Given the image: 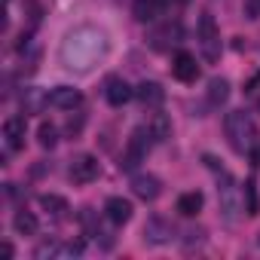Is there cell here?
<instances>
[{
	"label": "cell",
	"mask_w": 260,
	"mask_h": 260,
	"mask_svg": "<svg viewBox=\"0 0 260 260\" xmlns=\"http://www.w3.org/2000/svg\"><path fill=\"white\" fill-rule=\"evenodd\" d=\"M13 223H16V233H19V236H34V233H37V226H40V223H37V217H34L31 211H19Z\"/></svg>",
	"instance_id": "cell-19"
},
{
	"label": "cell",
	"mask_w": 260,
	"mask_h": 260,
	"mask_svg": "<svg viewBox=\"0 0 260 260\" xmlns=\"http://www.w3.org/2000/svg\"><path fill=\"white\" fill-rule=\"evenodd\" d=\"M135 95H138V101H141L144 107H159V104L166 101V89H162L159 83H153V80H144V83L135 89Z\"/></svg>",
	"instance_id": "cell-13"
},
{
	"label": "cell",
	"mask_w": 260,
	"mask_h": 260,
	"mask_svg": "<svg viewBox=\"0 0 260 260\" xmlns=\"http://www.w3.org/2000/svg\"><path fill=\"white\" fill-rule=\"evenodd\" d=\"M202 193L199 190H193V193H184V196H178V211L184 214V217H193V214H199V208H202Z\"/></svg>",
	"instance_id": "cell-17"
},
{
	"label": "cell",
	"mask_w": 260,
	"mask_h": 260,
	"mask_svg": "<svg viewBox=\"0 0 260 260\" xmlns=\"http://www.w3.org/2000/svg\"><path fill=\"white\" fill-rule=\"evenodd\" d=\"M80 128H83V113H77V116L68 119V132L71 135H80Z\"/></svg>",
	"instance_id": "cell-25"
},
{
	"label": "cell",
	"mask_w": 260,
	"mask_h": 260,
	"mask_svg": "<svg viewBox=\"0 0 260 260\" xmlns=\"http://www.w3.org/2000/svg\"><path fill=\"white\" fill-rule=\"evenodd\" d=\"M98 172H101V166L89 153H80L71 159V181H77V184H92L98 178Z\"/></svg>",
	"instance_id": "cell-5"
},
{
	"label": "cell",
	"mask_w": 260,
	"mask_h": 260,
	"mask_svg": "<svg viewBox=\"0 0 260 260\" xmlns=\"http://www.w3.org/2000/svg\"><path fill=\"white\" fill-rule=\"evenodd\" d=\"M245 16L248 19H260V0H245Z\"/></svg>",
	"instance_id": "cell-24"
},
{
	"label": "cell",
	"mask_w": 260,
	"mask_h": 260,
	"mask_svg": "<svg viewBox=\"0 0 260 260\" xmlns=\"http://www.w3.org/2000/svg\"><path fill=\"white\" fill-rule=\"evenodd\" d=\"M147 128L153 132V138H156V141H166V138L172 135V119H169L166 113H150Z\"/></svg>",
	"instance_id": "cell-16"
},
{
	"label": "cell",
	"mask_w": 260,
	"mask_h": 260,
	"mask_svg": "<svg viewBox=\"0 0 260 260\" xmlns=\"http://www.w3.org/2000/svg\"><path fill=\"white\" fill-rule=\"evenodd\" d=\"M251 156H254V162H257V166H260V150H254V153H251Z\"/></svg>",
	"instance_id": "cell-26"
},
{
	"label": "cell",
	"mask_w": 260,
	"mask_h": 260,
	"mask_svg": "<svg viewBox=\"0 0 260 260\" xmlns=\"http://www.w3.org/2000/svg\"><path fill=\"white\" fill-rule=\"evenodd\" d=\"M37 141H40V147L52 150V147L58 144V128H55L52 122H40V128H37Z\"/></svg>",
	"instance_id": "cell-20"
},
{
	"label": "cell",
	"mask_w": 260,
	"mask_h": 260,
	"mask_svg": "<svg viewBox=\"0 0 260 260\" xmlns=\"http://www.w3.org/2000/svg\"><path fill=\"white\" fill-rule=\"evenodd\" d=\"M144 239L150 242V245H166V242H172L175 239V226L166 220V217H150L147 223H144Z\"/></svg>",
	"instance_id": "cell-7"
},
{
	"label": "cell",
	"mask_w": 260,
	"mask_h": 260,
	"mask_svg": "<svg viewBox=\"0 0 260 260\" xmlns=\"http://www.w3.org/2000/svg\"><path fill=\"white\" fill-rule=\"evenodd\" d=\"M132 193H135L138 199H144V202H153V199L162 193V184H159V178H156V175L138 172V175L132 178Z\"/></svg>",
	"instance_id": "cell-6"
},
{
	"label": "cell",
	"mask_w": 260,
	"mask_h": 260,
	"mask_svg": "<svg viewBox=\"0 0 260 260\" xmlns=\"http://www.w3.org/2000/svg\"><path fill=\"white\" fill-rule=\"evenodd\" d=\"M49 104L58 107V110H74V107L83 104V95H80V89H74V86H55V89L49 92Z\"/></svg>",
	"instance_id": "cell-10"
},
{
	"label": "cell",
	"mask_w": 260,
	"mask_h": 260,
	"mask_svg": "<svg viewBox=\"0 0 260 260\" xmlns=\"http://www.w3.org/2000/svg\"><path fill=\"white\" fill-rule=\"evenodd\" d=\"M46 104H49V95H46L43 89L28 86V89L22 92V110H25V113H40Z\"/></svg>",
	"instance_id": "cell-15"
},
{
	"label": "cell",
	"mask_w": 260,
	"mask_h": 260,
	"mask_svg": "<svg viewBox=\"0 0 260 260\" xmlns=\"http://www.w3.org/2000/svg\"><path fill=\"white\" fill-rule=\"evenodd\" d=\"M166 0H132V16L138 22H153L156 16H162Z\"/></svg>",
	"instance_id": "cell-14"
},
{
	"label": "cell",
	"mask_w": 260,
	"mask_h": 260,
	"mask_svg": "<svg viewBox=\"0 0 260 260\" xmlns=\"http://www.w3.org/2000/svg\"><path fill=\"white\" fill-rule=\"evenodd\" d=\"M40 205H43L49 214H55V217H61V214L68 211V199H61V196H55V193H43V196H40Z\"/></svg>",
	"instance_id": "cell-21"
},
{
	"label": "cell",
	"mask_w": 260,
	"mask_h": 260,
	"mask_svg": "<svg viewBox=\"0 0 260 260\" xmlns=\"http://www.w3.org/2000/svg\"><path fill=\"white\" fill-rule=\"evenodd\" d=\"M226 98H230V83H226V80H217V77H214V80L208 83V101H211L214 107H220V104H223Z\"/></svg>",
	"instance_id": "cell-18"
},
{
	"label": "cell",
	"mask_w": 260,
	"mask_h": 260,
	"mask_svg": "<svg viewBox=\"0 0 260 260\" xmlns=\"http://www.w3.org/2000/svg\"><path fill=\"white\" fill-rule=\"evenodd\" d=\"M223 132H226L230 147H233V150H239V153H245V150H251V147H254L257 125H254L251 113H245V110H230V113L223 116Z\"/></svg>",
	"instance_id": "cell-2"
},
{
	"label": "cell",
	"mask_w": 260,
	"mask_h": 260,
	"mask_svg": "<svg viewBox=\"0 0 260 260\" xmlns=\"http://www.w3.org/2000/svg\"><path fill=\"white\" fill-rule=\"evenodd\" d=\"M172 74H175L181 83H196V80H199L196 55H190V52H178V55H175V61H172Z\"/></svg>",
	"instance_id": "cell-9"
},
{
	"label": "cell",
	"mask_w": 260,
	"mask_h": 260,
	"mask_svg": "<svg viewBox=\"0 0 260 260\" xmlns=\"http://www.w3.org/2000/svg\"><path fill=\"white\" fill-rule=\"evenodd\" d=\"M34 257H37V260H46V257H64V245H58V242H43V245L34 251Z\"/></svg>",
	"instance_id": "cell-23"
},
{
	"label": "cell",
	"mask_w": 260,
	"mask_h": 260,
	"mask_svg": "<svg viewBox=\"0 0 260 260\" xmlns=\"http://www.w3.org/2000/svg\"><path fill=\"white\" fill-rule=\"evenodd\" d=\"M220 187H217V193H220V211H223V217L233 223L236 217H239V211H242V205H239V187H236V181L220 169Z\"/></svg>",
	"instance_id": "cell-4"
},
{
	"label": "cell",
	"mask_w": 260,
	"mask_h": 260,
	"mask_svg": "<svg viewBox=\"0 0 260 260\" xmlns=\"http://www.w3.org/2000/svg\"><path fill=\"white\" fill-rule=\"evenodd\" d=\"M245 199H248V214H260V199H257V184H254V178L245 181Z\"/></svg>",
	"instance_id": "cell-22"
},
{
	"label": "cell",
	"mask_w": 260,
	"mask_h": 260,
	"mask_svg": "<svg viewBox=\"0 0 260 260\" xmlns=\"http://www.w3.org/2000/svg\"><path fill=\"white\" fill-rule=\"evenodd\" d=\"M104 214H107L110 223H125L128 217H132V202L122 199V196H110L104 202Z\"/></svg>",
	"instance_id": "cell-12"
},
{
	"label": "cell",
	"mask_w": 260,
	"mask_h": 260,
	"mask_svg": "<svg viewBox=\"0 0 260 260\" xmlns=\"http://www.w3.org/2000/svg\"><path fill=\"white\" fill-rule=\"evenodd\" d=\"M25 132H28L25 116H10L4 122V144H7V150H19L25 144Z\"/></svg>",
	"instance_id": "cell-8"
},
{
	"label": "cell",
	"mask_w": 260,
	"mask_h": 260,
	"mask_svg": "<svg viewBox=\"0 0 260 260\" xmlns=\"http://www.w3.org/2000/svg\"><path fill=\"white\" fill-rule=\"evenodd\" d=\"M199 49L208 61H217L220 58V34H217V25L208 13L199 16Z\"/></svg>",
	"instance_id": "cell-3"
},
{
	"label": "cell",
	"mask_w": 260,
	"mask_h": 260,
	"mask_svg": "<svg viewBox=\"0 0 260 260\" xmlns=\"http://www.w3.org/2000/svg\"><path fill=\"white\" fill-rule=\"evenodd\" d=\"M104 95H107V101H110L113 107H122L128 98L135 95V89L128 86L122 77H110V80H107V89H104Z\"/></svg>",
	"instance_id": "cell-11"
},
{
	"label": "cell",
	"mask_w": 260,
	"mask_h": 260,
	"mask_svg": "<svg viewBox=\"0 0 260 260\" xmlns=\"http://www.w3.org/2000/svg\"><path fill=\"white\" fill-rule=\"evenodd\" d=\"M107 52V40L98 28H74L64 40H61V49H58V58L68 71H77V74H86L92 71Z\"/></svg>",
	"instance_id": "cell-1"
}]
</instances>
